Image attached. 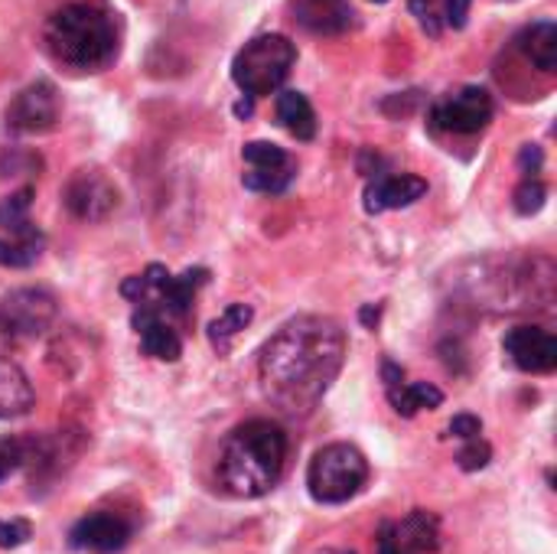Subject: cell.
Masks as SVG:
<instances>
[{"instance_id": "ffe728a7", "label": "cell", "mask_w": 557, "mask_h": 554, "mask_svg": "<svg viewBox=\"0 0 557 554\" xmlns=\"http://www.w3.org/2000/svg\"><path fill=\"white\" fill-rule=\"evenodd\" d=\"M33 405V385L23 369L10 359H0V418L26 415Z\"/></svg>"}, {"instance_id": "52a82bcc", "label": "cell", "mask_w": 557, "mask_h": 554, "mask_svg": "<svg viewBox=\"0 0 557 554\" xmlns=\"http://www.w3.org/2000/svg\"><path fill=\"white\" fill-rule=\"evenodd\" d=\"M52 320H55V300L39 287H20L0 300V336L7 340L42 336Z\"/></svg>"}, {"instance_id": "e575fe53", "label": "cell", "mask_w": 557, "mask_h": 554, "mask_svg": "<svg viewBox=\"0 0 557 554\" xmlns=\"http://www.w3.org/2000/svg\"><path fill=\"white\" fill-rule=\"evenodd\" d=\"M323 554H352V552H333V549H330V552H323Z\"/></svg>"}, {"instance_id": "484cf974", "label": "cell", "mask_w": 557, "mask_h": 554, "mask_svg": "<svg viewBox=\"0 0 557 554\" xmlns=\"http://www.w3.org/2000/svg\"><path fill=\"white\" fill-rule=\"evenodd\" d=\"M29 206H33V189H20V193H10L0 199V229H16V225H26L33 222L29 219Z\"/></svg>"}, {"instance_id": "d6986e66", "label": "cell", "mask_w": 557, "mask_h": 554, "mask_svg": "<svg viewBox=\"0 0 557 554\" xmlns=\"http://www.w3.org/2000/svg\"><path fill=\"white\" fill-rule=\"evenodd\" d=\"M411 13L421 29L441 36L444 29H460L470 16V0H411Z\"/></svg>"}, {"instance_id": "8992f818", "label": "cell", "mask_w": 557, "mask_h": 554, "mask_svg": "<svg viewBox=\"0 0 557 554\" xmlns=\"http://www.w3.org/2000/svg\"><path fill=\"white\" fill-rule=\"evenodd\" d=\"M369 483V460L352 444H330L317 451L307 470L310 496L323 506L349 503Z\"/></svg>"}, {"instance_id": "d6a6232c", "label": "cell", "mask_w": 557, "mask_h": 554, "mask_svg": "<svg viewBox=\"0 0 557 554\" xmlns=\"http://www.w3.org/2000/svg\"><path fill=\"white\" fill-rule=\"evenodd\" d=\"M362 323H366V327L379 323V310H375V307H366V310H362Z\"/></svg>"}, {"instance_id": "7402d4cb", "label": "cell", "mask_w": 557, "mask_h": 554, "mask_svg": "<svg viewBox=\"0 0 557 554\" xmlns=\"http://www.w3.org/2000/svg\"><path fill=\"white\" fill-rule=\"evenodd\" d=\"M277 118L297 140H313L317 137V114H313V104L307 101V95L281 91L277 95Z\"/></svg>"}, {"instance_id": "5bb4252c", "label": "cell", "mask_w": 557, "mask_h": 554, "mask_svg": "<svg viewBox=\"0 0 557 554\" xmlns=\"http://www.w3.org/2000/svg\"><path fill=\"white\" fill-rule=\"evenodd\" d=\"M424 193H428V183L421 176H411V173L375 176V183H369V189H366V212L379 216L388 209H405V206L418 202Z\"/></svg>"}, {"instance_id": "cb8c5ba5", "label": "cell", "mask_w": 557, "mask_h": 554, "mask_svg": "<svg viewBox=\"0 0 557 554\" xmlns=\"http://www.w3.org/2000/svg\"><path fill=\"white\" fill-rule=\"evenodd\" d=\"M251 320H255V310H251L248 304H232V307H225V310L209 323V340H212V346H215L219 353H225V349L232 346V340H235Z\"/></svg>"}, {"instance_id": "4fadbf2b", "label": "cell", "mask_w": 557, "mask_h": 554, "mask_svg": "<svg viewBox=\"0 0 557 554\" xmlns=\"http://www.w3.org/2000/svg\"><path fill=\"white\" fill-rule=\"evenodd\" d=\"M127 539H131V526L114 513H91V516L78 519L69 532L72 549L95 554L121 552L127 545Z\"/></svg>"}, {"instance_id": "7a4b0ae2", "label": "cell", "mask_w": 557, "mask_h": 554, "mask_svg": "<svg viewBox=\"0 0 557 554\" xmlns=\"http://www.w3.org/2000/svg\"><path fill=\"white\" fill-rule=\"evenodd\" d=\"M287 464V434L264 418L238 424L219 451V483L235 500H258L271 493Z\"/></svg>"}, {"instance_id": "9c48e42d", "label": "cell", "mask_w": 557, "mask_h": 554, "mask_svg": "<svg viewBox=\"0 0 557 554\" xmlns=\"http://www.w3.org/2000/svg\"><path fill=\"white\" fill-rule=\"evenodd\" d=\"M242 160H245V173H242V183L245 189L251 193H284L294 180V160L287 150L268 144V140H251L242 147Z\"/></svg>"}, {"instance_id": "44dd1931", "label": "cell", "mask_w": 557, "mask_h": 554, "mask_svg": "<svg viewBox=\"0 0 557 554\" xmlns=\"http://www.w3.org/2000/svg\"><path fill=\"white\" fill-rule=\"evenodd\" d=\"M388 402L401 418H414L418 411H434L444 405V392L431 382H398L388 389Z\"/></svg>"}, {"instance_id": "277c9868", "label": "cell", "mask_w": 557, "mask_h": 554, "mask_svg": "<svg viewBox=\"0 0 557 554\" xmlns=\"http://www.w3.org/2000/svg\"><path fill=\"white\" fill-rule=\"evenodd\" d=\"M209 281V271L206 268H193V271H183V274H170L163 264H150L144 274H134L121 284V294L140 307V310H150L163 320H186L189 317V307H193V297L196 291Z\"/></svg>"}, {"instance_id": "6da1fadb", "label": "cell", "mask_w": 557, "mask_h": 554, "mask_svg": "<svg viewBox=\"0 0 557 554\" xmlns=\"http://www.w3.org/2000/svg\"><path fill=\"white\" fill-rule=\"evenodd\" d=\"M346 359V333L330 317H297L284 323L261 349L258 372L264 395L284 415H310Z\"/></svg>"}, {"instance_id": "8fae6325", "label": "cell", "mask_w": 557, "mask_h": 554, "mask_svg": "<svg viewBox=\"0 0 557 554\" xmlns=\"http://www.w3.org/2000/svg\"><path fill=\"white\" fill-rule=\"evenodd\" d=\"M59 121V95L49 82L26 85L7 104V127L20 134H42Z\"/></svg>"}, {"instance_id": "9a60e30c", "label": "cell", "mask_w": 557, "mask_h": 554, "mask_svg": "<svg viewBox=\"0 0 557 554\" xmlns=\"http://www.w3.org/2000/svg\"><path fill=\"white\" fill-rule=\"evenodd\" d=\"M294 20L317 36H336L356 23V10L349 0H294Z\"/></svg>"}, {"instance_id": "836d02e7", "label": "cell", "mask_w": 557, "mask_h": 554, "mask_svg": "<svg viewBox=\"0 0 557 554\" xmlns=\"http://www.w3.org/2000/svg\"><path fill=\"white\" fill-rule=\"evenodd\" d=\"M235 114H242V118L251 114V101H238V104H235Z\"/></svg>"}, {"instance_id": "ba28073f", "label": "cell", "mask_w": 557, "mask_h": 554, "mask_svg": "<svg viewBox=\"0 0 557 554\" xmlns=\"http://www.w3.org/2000/svg\"><path fill=\"white\" fill-rule=\"evenodd\" d=\"M493 121V95L480 85H467L434 104L431 124L447 134H480Z\"/></svg>"}, {"instance_id": "3957f363", "label": "cell", "mask_w": 557, "mask_h": 554, "mask_svg": "<svg viewBox=\"0 0 557 554\" xmlns=\"http://www.w3.org/2000/svg\"><path fill=\"white\" fill-rule=\"evenodd\" d=\"M42 36L52 59L78 72H101L117 56V23L98 3H65L49 16Z\"/></svg>"}, {"instance_id": "5b68a950", "label": "cell", "mask_w": 557, "mask_h": 554, "mask_svg": "<svg viewBox=\"0 0 557 554\" xmlns=\"http://www.w3.org/2000/svg\"><path fill=\"white\" fill-rule=\"evenodd\" d=\"M294 62H297L294 42L281 33H268V36L251 39L245 49H238L232 62V78L248 98L274 95L290 75Z\"/></svg>"}, {"instance_id": "4dcf8cb0", "label": "cell", "mask_w": 557, "mask_h": 554, "mask_svg": "<svg viewBox=\"0 0 557 554\" xmlns=\"http://www.w3.org/2000/svg\"><path fill=\"white\" fill-rule=\"evenodd\" d=\"M379 554H405L401 552V545L395 542L392 522H388V526H382V532H379Z\"/></svg>"}, {"instance_id": "4316f807", "label": "cell", "mask_w": 557, "mask_h": 554, "mask_svg": "<svg viewBox=\"0 0 557 554\" xmlns=\"http://www.w3.org/2000/svg\"><path fill=\"white\" fill-rule=\"evenodd\" d=\"M490 460H493V447H490L483 438H473V441H467V447L457 454V464H460L467 473H476V470L490 467Z\"/></svg>"}, {"instance_id": "83f0119b", "label": "cell", "mask_w": 557, "mask_h": 554, "mask_svg": "<svg viewBox=\"0 0 557 554\" xmlns=\"http://www.w3.org/2000/svg\"><path fill=\"white\" fill-rule=\"evenodd\" d=\"M545 196H548V189H545L539 180H525V183L516 189V209H519L522 216H532V212H539V209L545 206Z\"/></svg>"}, {"instance_id": "d590c367", "label": "cell", "mask_w": 557, "mask_h": 554, "mask_svg": "<svg viewBox=\"0 0 557 554\" xmlns=\"http://www.w3.org/2000/svg\"><path fill=\"white\" fill-rule=\"evenodd\" d=\"M375 3H385V0H375Z\"/></svg>"}, {"instance_id": "f1b7e54d", "label": "cell", "mask_w": 557, "mask_h": 554, "mask_svg": "<svg viewBox=\"0 0 557 554\" xmlns=\"http://www.w3.org/2000/svg\"><path fill=\"white\" fill-rule=\"evenodd\" d=\"M26 539H29V522L23 519L0 522V549H20Z\"/></svg>"}, {"instance_id": "603a6c76", "label": "cell", "mask_w": 557, "mask_h": 554, "mask_svg": "<svg viewBox=\"0 0 557 554\" xmlns=\"http://www.w3.org/2000/svg\"><path fill=\"white\" fill-rule=\"evenodd\" d=\"M522 49L525 56L542 69V72H555L557 69V26L552 20L535 23L532 29H525L522 36Z\"/></svg>"}, {"instance_id": "7c38bea8", "label": "cell", "mask_w": 557, "mask_h": 554, "mask_svg": "<svg viewBox=\"0 0 557 554\" xmlns=\"http://www.w3.org/2000/svg\"><path fill=\"white\" fill-rule=\"evenodd\" d=\"M506 356L516 369L548 376L557 369V340L542 327H516L506 333Z\"/></svg>"}, {"instance_id": "2e32d148", "label": "cell", "mask_w": 557, "mask_h": 554, "mask_svg": "<svg viewBox=\"0 0 557 554\" xmlns=\"http://www.w3.org/2000/svg\"><path fill=\"white\" fill-rule=\"evenodd\" d=\"M131 323H134V330L140 336V349L147 356H153L160 362H176L183 356V340H180V333L173 330L170 320H163V317H157L150 310L134 307Z\"/></svg>"}, {"instance_id": "30bf717a", "label": "cell", "mask_w": 557, "mask_h": 554, "mask_svg": "<svg viewBox=\"0 0 557 554\" xmlns=\"http://www.w3.org/2000/svg\"><path fill=\"white\" fill-rule=\"evenodd\" d=\"M69 212L82 222H104L117 209V186L101 170H75L62 193Z\"/></svg>"}, {"instance_id": "e0dca14e", "label": "cell", "mask_w": 557, "mask_h": 554, "mask_svg": "<svg viewBox=\"0 0 557 554\" xmlns=\"http://www.w3.org/2000/svg\"><path fill=\"white\" fill-rule=\"evenodd\" d=\"M392 532L405 554H431L441 549V522L424 509H414L405 522H392Z\"/></svg>"}, {"instance_id": "f546056e", "label": "cell", "mask_w": 557, "mask_h": 554, "mask_svg": "<svg viewBox=\"0 0 557 554\" xmlns=\"http://www.w3.org/2000/svg\"><path fill=\"white\" fill-rule=\"evenodd\" d=\"M450 434L460 438V441H473V438L483 434V421H480L476 415H457V418L450 421Z\"/></svg>"}, {"instance_id": "d4e9b609", "label": "cell", "mask_w": 557, "mask_h": 554, "mask_svg": "<svg viewBox=\"0 0 557 554\" xmlns=\"http://www.w3.org/2000/svg\"><path fill=\"white\" fill-rule=\"evenodd\" d=\"M36 454V441H23V438H0V483L10 480L16 470H23L26 464H33Z\"/></svg>"}, {"instance_id": "ac0fdd59", "label": "cell", "mask_w": 557, "mask_h": 554, "mask_svg": "<svg viewBox=\"0 0 557 554\" xmlns=\"http://www.w3.org/2000/svg\"><path fill=\"white\" fill-rule=\"evenodd\" d=\"M42 245H46V238L33 222L16 225V229H0V264L3 268H29L39 261Z\"/></svg>"}, {"instance_id": "1f68e13d", "label": "cell", "mask_w": 557, "mask_h": 554, "mask_svg": "<svg viewBox=\"0 0 557 554\" xmlns=\"http://www.w3.org/2000/svg\"><path fill=\"white\" fill-rule=\"evenodd\" d=\"M519 160H522V170L532 163V173H539V167H542V150H539L535 144H529V147L522 150V157H519Z\"/></svg>"}]
</instances>
